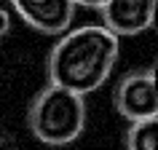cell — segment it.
I'll return each instance as SVG.
<instances>
[{
	"mask_svg": "<svg viewBox=\"0 0 158 150\" xmlns=\"http://www.w3.org/2000/svg\"><path fill=\"white\" fill-rule=\"evenodd\" d=\"M118 35L105 24L64 30L48 54V81L75 94H91L110 78L118 62Z\"/></svg>",
	"mask_w": 158,
	"mask_h": 150,
	"instance_id": "obj_1",
	"label": "cell"
},
{
	"mask_svg": "<svg viewBox=\"0 0 158 150\" xmlns=\"http://www.w3.org/2000/svg\"><path fill=\"white\" fill-rule=\"evenodd\" d=\"M27 123L35 140L43 145H70L86 129V97L48 83L32 99L27 110Z\"/></svg>",
	"mask_w": 158,
	"mask_h": 150,
	"instance_id": "obj_2",
	"label": "cell"
},
{
	"mask_svg": "<svg viewBox=\"0 0 158 150\" xmlns=\"http://www.w3.org/2000/svg\"><path fill=\"white\" fill-rule=\"evenodd\" d=\"M118 115L126 121H139V118L158 115V89H156V73L139 70L121 78L113 94Z\"/></svg>",
	"mask_w": 158,
	"mask_h": 150,
	"instance_id": "obj_3",
	"label": "cell"
},
{
	"mask_svg": "<svg viewBox=\"0 0 158 150\" xmlns=\"http://www.w3.org/2000/svg\"><path fill=\"white\" fill-rule=\"evenodd\" d=\"M156 3L158 0H105L99 6V14L105 27L118 38L139 35L156 22Z\"/></svg>",
	"mask_w": 158,
	"mask_h": 150,
	"instance_id": "obj_4",
	"label": "cell"
},
{
	"mask_svg": "<svg viewBox=\"0 0 158 150\" xmlns=\"http://www.w3.org/2000/svg\"><path fill=\"white\" fill-rule=\"evenodd\" d=\"M19 19L43 35H62L70 30L75 16L73 0H11Z\"/></svg>",
	"mask_w": 158,
	"mask_h": 150,
	"instance_id": "obj_5",
	"label": "cell"
},
{
	"mask_svg": "<svg viewBox=\"0 0 158 150\" xmlns=\"http://www.w3.org/2000/svg\"><path fill=\"white\" fill-rule=\"evenodd\" d=\"M126 131V148L129 150H158V115L129 121Z\"/></svg>",
	"mask_w": 158,
	"mask_h": 150,
	"instance_id": "obj_6",
	"label": "cell"
},
{
	"mask_svg": "<svg viewBox=\"0 0 158 150\" xmlns=\"http://www.w3.org/2000/svg\"><path fill=\"white\" fill-rule=\"evenodd\" d=\"M8 30H11V16H8V11L0 8V38L8 32Z\"/></svg>",
	"mask_w": 158,
	"mask_h": 150,
	"instance_id": "obj_7",
	"label": "cell"
},
{
	"mask_svg": "<svg viewBox=\"0 0 158 150\" xmlns=\"http://www.w3.org/2000/svg\"><path fill=\"white\" fill-rule=\"evenodd\" d=\"M75 6H83V8H99L105 0H73Z\"/></svg>",
	"mask_w": 158,
	"mask_h": 150,
	"instance_id": "obj_8",
	"label": "cell"
}]
</instances>
